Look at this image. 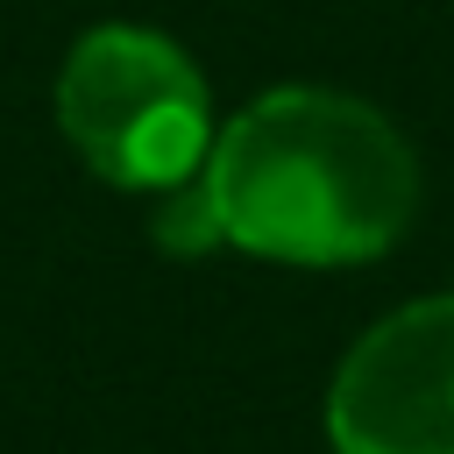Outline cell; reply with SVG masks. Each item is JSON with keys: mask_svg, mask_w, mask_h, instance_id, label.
I'll use <instances>...</instances> for the list:
<instances>
[{"mask_svg": "<svg viewBox=\"0 0 454 454\" xmlns=\"http://www.w3.org/2000/svg\"><path fill=\"white\" fill-rule=\"evenodd\" d=\"M419 206V163L404 135L326 85L262 92L213 135L199 184H177L156 234L192 255L234 241L270 262H369Z\"/></svg>", "mask_w": 454, "mask_h": 454, "instance_id": "6da1fadb", "label": "cell"}, {"mask_svg": "<svg viewBox=\"0 0 454 454\" xmlns=\"http://www.w3.org/2000/svg\"><path fill=\"white\" fill-rule=\"evenodd\" d=\"M71 149L128 192H177L213 149V106L192 57L149 28H92L57 78Z\"/></svg>", "mask_w": 454, "mask_h": 454, "instance_id": "7a4b0ae2", "label": "cell"}, {"mask_svg": "<svg viewBox=\"0 0 454 454\" xmlns=\"http://www.w3.org/2000/svg\"><path fill=\"white\" fill-rule=\"evenodd\" d=\"M340 454H454V298H419L355 340L326 390Z\"/></svg>", "mask_w": 454, "mask_h": 454, "instance_id": "3957f363", "label": "cell"}]
</instances>
